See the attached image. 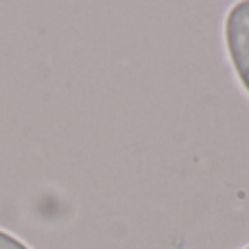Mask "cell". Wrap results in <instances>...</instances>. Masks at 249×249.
<instances>
[{
  "label": "cell",
  "instance_id": "1",
  "mask_svg": "<svg viewBox=\"0 0 249 249\" xmlns=\"http://www.w3.org/2000/svg\"><path fill=\"white\" fill-rule=\"evenodd\" d=\"M223 44L230 66L249 96V0L228 9L223 20Z\"/></svg>",
  "mask_w": 249,
  "mask_h": 249
},
{
  "label": "cell",
  "instance_id": "2",
  "mask_svg": "<svg viewBox=\"0 0 249 249\" xmlns=\"http://www.w3.org/2000/svg\"><path fill=\"white\" fill-rule=\"evenodd\" d=\"M0 249H31V247L22 238H18L16 234L0 228Z\"/></svg>",
  "mask_w": 249,
  "mask_h": 249
},
{
  "label": "cell",
  "instance_id": "3",
  "mask_svg": "<svg viewBox=\"0 0 249 249\" xmlns=\"http://www.w3.org/2000/svg\"><path fill=\"white\" fill-rule=\"evenodd\" d=\"M243 249H249V245H247V247H243Z\"/></svg>",
  "mask_w": 249,
  "mask_h": 249
}]
</instances>
